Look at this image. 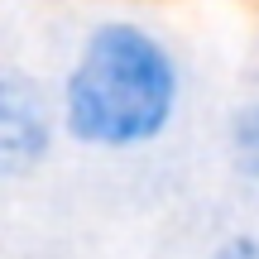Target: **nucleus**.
<instances>
[{"label":"nucleus","mask_w":259,"mask_h":259,"mask_svg":"<svg viewBox=\"0 0 259 259\" xmlns=\"http://www.w3.org/2000/svg\"><path fill=\"white\" fill-rule=\"evenodd\" d=\"M183 77L149 29L111 19L92 29L63 87V125L87 149L154 144L178 115Z\"/></svg>","instance_id":"obj_1"},{"label":"nucleus","mask_w":259,"mask_h":259,"mask_svg":"<svg viewBox=\"0 0 259 259\" xmlns=\"http://www.w3.org/2000/svg\"><path fill=\"white\" fill-rule=\"evenodd\" d=\"M53 149V106L34 77L0 67V183L34 173Z\"/></svg>","instance_id":"obj_2"},{"label":"nucleus","mask_w":259,"mask_h":259,"mask_svg":"<svg viewBox=\"0 0 259 259\" xmlns=\"http://www.w3.org/2000/svg\"><path fill=\"white\" fill-rule=\"evenodd\" d=\"M231 158L240 168V178L259 183V101L235 111V120H231Z\"/></svg>","instance_id":"obj_3"},{"label":"nucleus","mask_w":259,"mask_h":259,"mask_svg":"<svg viewBox=\"0 0 259 259\" xmlns=\"http://www.w3.org/2000/svg\"><path fill=\"white\" fill-rule=\"evenodd\" d=\"M206 259H259V240H250V235H235V240H226L221 250H211Z\"/></svg>","instance_id":"obj_4"}]
</instances>
